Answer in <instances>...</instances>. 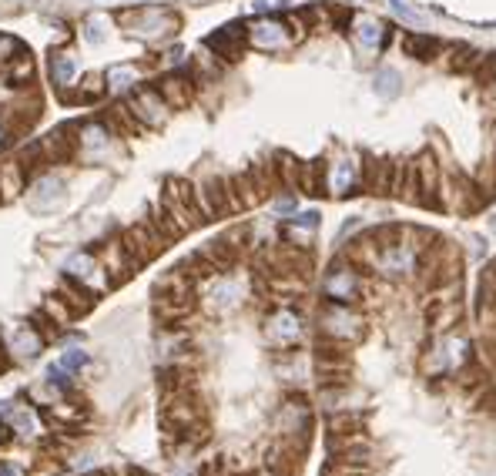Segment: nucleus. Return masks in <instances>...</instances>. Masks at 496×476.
<instances>
[{
    "label": "nucleus",
    "instance_id": "nucleus-1",
    "mask_svg": "<svg viewBox=\"0 0 496 476\" xmlns=\"http://www.w3.org/2000/svg\"><path fill=\"white\" fill-rule=\"evenodd\" d=\"M117 21L125 27H131V34H138V37H165V34H171V30L178 27V17L161 11V7L125 11V13H117Z\"/></svg>",
    "mask_w": 496,
    "mask_h": 476
},
{
    "label": "nucleus",
    "instance_id": "nucleus-2",
    "mask_svg": "<svg viewBox=\"0 0 496 476\" xmlns=\"http://www.w3.org/2000/svg\"><path fill=\"white\" fill-rule=\"evenodd\" d=\"M40 117V98L38 94H21V98H13L11 104H4L0 108V128H4V134H11V138H17V134H27V131L38 124Z\"/></svg>",
    "mask_w": 496,
    "mask_h": 476
},
{
    "label": "nucleus",
    "instance_id": "nucleus-3",
    "mask_svg": "<svg viewBox=\"0 0 496 476\" xmlns=\"http://www.w3.org/2000/svg\"><path fill=\"white\" fill-rule=\"evenodd\" d=\"M127 108L134 111V117L141 121V128H161L168 121V111H171L158 88H138L131 94Z\"/></svg>",
    "mask_w": 496,
    "mask_h": 476
},
{
    "label": "nucleus",
    "instance_id": "nucleus-4",
    "mask_svg": "<svg viewBox=\"0 0 496 476\" xmlns=\"http://www.w3.org/2000/svg\"><path fill=\"white\" fill-rule=\"evenodd\" d=\"M77 131H81L77 124H61V128H54L51 134L40 138V148H44L47 165H64V161L74 158V151L81 148V138H74Z\"/></svg>",
    "mask_w": 496,
    "mask_h": 476
},
{
    "label": "nucleus",
    "instance_id": "nucleus-5",
    "mask_svg": "<svg viewBox=\"0 0 496 476\" xmlns=\"http://www.w3.org/2000/svg\"><path fill=\"white\" fill-rule=\"evenodd\" d=\"M165 242H168L165 232H158L154 225H134V228L125 235V248L134 255L138 265L141 262H151V258L165 248Z\"/></svg>",
    "mask_w": 496,
    "mask_h": 476
},
{
    "label": "nucleus",
    "instance_id": "nucleus-6",
    "mask_svg": "<svg viewBox=\"0 0 496 476\" xmlns=\"http://www.w3.org/2000/svg\"><path fill=\"white\" fill-rule=\"evenodd\" d=\"M245 40H248V34H245L242 24H229L221 27L218 34H212L208 37V51H215V57H221V61H238L245 51Z\"/></svg>",
    "mask_w": 496,
    "mask_h": 476
},
{
    "label": "nucleus",
    "instance_id": "nucleus-7",
    "mask_svg": "<svg viewBox=\"0 0 496 476\" xmlns=\"http://www.w3.org/2000/svg\"><path fill=\"white\" fill-rule=\"evenodd\" d=\"M416 168H420V205L426 208H443V198H439V165L429 151H422L416 158Z\"/></svg>",
    "mask_w": 496,
    "mask_h": 476
},
{
    "label": "nucleus",
    "instance_id": "nucleus-8",
    "mask_svg": "<svg viewBox=\"0 0 496 476\" xmlns=\"http://www.w3.org/2000/svg\"><path fill=\"white\" fill-rule=\"evenodd\" d=\"M158 91H161V98L168 101V108H188L191 101V78L188 74H165V78L158 81Z\"/></svg>",
    "mask_w": 496,
    "mask_h": 476
},
{
    "label": "nucleus",
    "instance_id": "nucleus-9",
    "mask_svg": "<svg viewBox=\"0 0 496 476\" xmlns=\"http://www.w3.org/2000/svg\"><path fill=\"white\" fill-rule=\"evenodd\" d=\"M439 57H443L446 71H453V74H459V71H473V67L480 64V54L473 51L470 44H446Z\"/></svg>",
    "mask_w": 496,
    "mask_h": 476
},
{
    "label": "nucleus",
    "instance_id": "nucleus-10",
    "mask_svg": "<svg viewBox=\"0 0 496 476\" xmlns=\"http://www.w3.org/2000/svg\"><path fill=\"white\" fill-rule=\"evenodd\" d=\"M403 51H406L409 57H416V61H436V57L443 54V44L436 37H429V34H409V37L403 40Z\"/></svg>",
    "mask_w": 496,
    "mask_h": 476
},
{
    "label": "nucleus",
    "instance_id": "nucleus-11",
    "mask_svg": "<svg viewBox=\"0 0 496 476\" xmlns=\"http://www.w3.org/2000/svg\"><path fill=\"white\" fill-rule=\"evenodd\" d=\"M325 175H329V165L322 158H316V161L302 165V171H299V188L308 195H322L325 192Z\"/></svg>",
    "mask_w": 496,
    "mask_h": 476
},
{
    "label": "nucleus",
    "instance_id": "nucleus-12",
    "mask_svg": "<svg viewBox=\"0 0 496 476\" xmlns=\"http://www.w3.org/2000/svg\"><path fill=\"white\" fill-rule=\"evenodd\" d=\"M24 181H27V171L21 168V161H7L0 165V198L7 202L13 195L24 192Z\"/></svg>",
    "mask_w": 496,
    "mask_h": 476
},
{
    "label": "nucleus",
    "instance_id": "nucleus-13",
    "mask_svg": "<svg viewBox=\"0 0 496 476\" xmlns=\"http://www.w3.org/2000/svg\"><path fill=\"white\" fill-rule=\"evenodd\" d=\"M248 40H252L255 47H282V44H285V30H282V24H275V21H262V24L252 27Z\"/></svg>",
    "mask_w": 496,
    "mask_h": 476
},
{
    "label": "nucleus",
    "instance_id": "nucleus-14",
    "mask_svg": "<svg viewBox=\"0 0 496 476\" xmlns=\"http://www.w3.org/2000/svg\"><path fill=\"white\" fill-rule=\"evenodd\" d=\"M299 319H295L292 312H279L275 319L268 322V335L272 339H282V342H292V339H299Z\"/></svg>",
    "mask_w": 496,
    "mask_h": 476
},
{
    "label": "nucleus",
    "instance_id": "nucleus-15",
    "mask_svg": "<svg viewBox=\"0 0 496 476\" xmlns=\"http://www.w3.org/2000/svg\"><path fill=\"white\" fill-rule=\"evenodd\" d=\"M104 81H108L104 74H88V78H84V84H81V91H77V94H71L67 101H74V104H91V101H98L104 91H108V84H104Z\"/></svg>",
    "mask_w": 496,
    "mask_h": 476
},
{
    "label": "nucleus",
    "instance_id": "nucleus-16",
    "mask_svg": "<svg viewBox=\"0 0 496 476\" xmlns=\"http://www.w3.org/2000/svg\"><path fill=\"white\" fill-rule=\"evenodd\" d=\"M7 81H13V84H24V81H30L34 78V61H30V54H24V51H17L11 57V64H7Z\"/></svg>",
    "mask_w": 496,
    "mask_h": 476
},
{
    "label": "nucleus",
    "instance_id": "nucleus-17",
    "mask_svg": "<svg viewBox=\"0 0 496 476\" xmlns=\"http://www.w3.org/2000/svg\"><path fill=\"white\" fill-rule=\"evenodd\" d=\"M51 78L61 91L71 84V78H74V61H71V54H54L51 57Z\"/></svg>",
    "mask_w": 496,
    "mask_h": 476
},
{
    "label": "nucleus",
    "instance_id": "nucleus-18",
    "mask_svg": "<svg viewBox=\"0 0 496 476\" xmlns=\"http://www.w3.org/2000/svg\"><path fill=\"white\" fill-rule=\"evenodd\" d=\"M40 346H44V342H40V335L34 332V329H21L17 339H13V352L24 356V359H34V356L40 352Z\"/></svg>",
    "mask_w": 496,
    "mask_h": 476
},
{
    "label": "nucleus",
    "instance_id": "nucleus-19",
    "mask_svg": "<svg viewBox=\"0 0 496 476\" xmlns=\"http://www.w3.org/2000/svg\"><path fill=\"white\" fill-rule=\"evenodd\" d=\"M352 292H356V275L352 272H335L329 279V296H335V298H352Z\"/></svg>",
    "mask_w": 496,
    "mask_h": 476
},
{
    "label": "nucleus",
    "instance_id": "nucleus-20",
    "mask_svg": "<svg viewBox=\"0 0 496 476\" xmlns=\"http://www.w3.org/2000/svg\"><path fill=\"white\" fill-rule=\"evenodd\" d=\"M67 272L74 275V279H91L94 272H98V262L91 255H74L71 262H67Z\"/></svg>",
    "mask_w": 496,
    "mask_h": 476
},
{
    "label": "nucleus",
    "instance_id": "nucleus-21",
    "mask_svg": "<svg viewBox=\"0 0 496 476\" xmlns=\"http://www.w3.org/2000/svg\"><path fill=\"white\" fill-rule=\"evenodd\" d=\"M473 78L480 81V84H496V54L480 57V64L473 67Z\"/></svg>",
    "mask_w": 496,
    "mask_h": 476
},
{
    "label": "nucleus",
    "instance_id": "nucleus-22",
    "mask_svg": "<svg viewBox=\"0 0 496 476\" xmlns=\"http://www.w3.org/2000/svg\"><path fill=\"white\" fill-rule=\"evenodd\" d=\"M61 366L67 369V373H74V369H81V366H88V356H84L81 349H71V352H64L61 356Z\"/></svg>",
    "mask_w": 496,
    "mask_h": 476
},
{
    "label": "nucleus",
    "instance_id": "nucleus-23",
    "mask_svg": "<svg viewBox=\"0 0 496 476\" xmlns=\"http://www.w3.org/2000/svg\"><path fill=\"white\" fill-rule=\"evenodd\" d=\"M359 37L366 40V44H379V40H382V27L376 24V21H362V27H359Z\"/></svg>",
    "mask_w": 496,
    "mask_h": 476
},
{
    "label": "nucleus",
    "instance_id": "nucleus-24",
    "mask_svg": "<svg viewBox=\"0 0 496 476\" xmlns=\"http://www.w3.org/2000/svg\"><path fill=\"white\" fill-rule=\"evenodd\" d=\"M399 91V74H379V94H396Z\"/></svg>",
    "mask_w": 496,
    "mask_h": 476
},
{
    "label": "nucleus",
    "instance_id": "nucleus-25",
    "mask_svg": "<svg viewBox=\"0 0 496 476\" xmlns=\"http://www.w3.org/2000/svg\"><path fill=\"white\" fill-rule=\"evenodd\" d=\"M17 51H21V44L13 37H4V34H0V61H11Z\"/></svg>",
    "mask_w": 496,
    "mask_h": 476
},
{
    "label": "nucleus",
    "instance_id": "nucleus-26",
    "mask_svg": "<svg viewBox=\"0 0 496 476\" xmlns=\"http://www.w3.org/2000/svg\"><path fill=\"white\" fill-rule=\"evenodd\" d=\"M0 476H21V470H17V466H7V463H0Z\"/></svg>",
    "mask_w": 496,
    "mask_h": 476
},
{
    "label": "nucleus",
    "instance_id": "nucleus-27",
    "mask_svg": "<svg viewBox=\"0 0 496 476\" xmlns=\"http://www.w3.org/2000/svg\"><path fill=\"white\" fill-rule=\"evenodd\" d=\"M493 168H496V155H493Z\"/></svg>",
    "mask_w": 496,
    "mask_h": 476
},
{
    "label": "nucleus",
    "instance_id": "nucleus-28",
    "mask_svg": "<svg viewBox=\"0 0 496 476\" xmlns=\"http://www.w3.org/2000/svg\"><path fill=\"white\" fill-rule=\"evenodd\" d=\"M0 134H4V128H0ZM0 141H4V138H0Z\"/></svg>",
    "mask_w": 496,
    "mask_h": 476
}]
</instances>
